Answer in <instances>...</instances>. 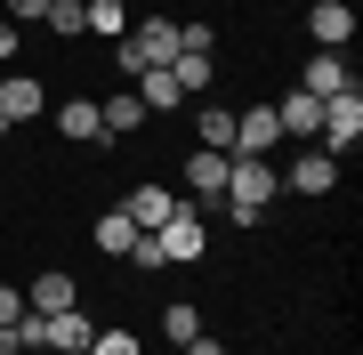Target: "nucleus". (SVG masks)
Masks as SVG:
<instances>
[{"mask_svg": "<svg viewBox=\"0 0 363 355\" xmlns=\"http://www.w3.org/2000/svg\"><path fill=\"white\" fill-rule=\"evenodd\" d=\"M194 331H202V299H169V307H162V339H169V347H186Z\"/></svg>", "mask_w": 363, "mask_h": 355, "instance_id": "obj_18", "label": "nucleus"}, {"mask_svg": "<svg viewBox=\"0 0 363 355\" xmlns=\"http://www.w3.org/2000/svg\"><path fill=\"white\" fill-rule=\"evenodd\" d=\"M49 33L57 40H89V9L81 0H49Z\"/></svg>", "mask_w": 363, "mask_h": 355, "instance_id": "obj_21", "label": "nucleus"}, {"mask_svg": "<svg viewBox=\"0 0 363 355\" xmlns=\"http://www.w3.org/2000/svg\"><path fill=\"white\" fill-rule=\"evenodd\" d=\"M16 49H25V33H16L9 16H0V65H16Z\"/></svg>", "mask_w": 363, "mask_h": 355, "instance_id": "obj_27", "label": "nucleus"}, {"mask_svg": "<svg viewBox=\"0 0 363 355\" xmlns=\"http://www.w3.org/2000/svg\"><path fill=\"white\" fill-rule=\"evenodd\" d=\"M274 121H283V137H315V130H323V97H307V89H291L283 106H274Z\"/></svg>", "mask_w": 363, "mask_h": 355, "instance_id": "obj_16", "label": "nucleus"}, {"mask_svg": "<svg viewBox=\"0 0 363 355\" xmlns=\"http://www.w3.org/2000/svg\"><path fill=\"white\" fill-rule=\"evenodd\" d=\"M25 307H33V315H65V307H81V283L65 275V266H49V275H33Z\"/></svg>", "mask_w": 363, "mask_h": 355, "instance_id": "obj_12", "label": "nucleus"}, {"mask_svg": "<svg viewBox=\"0 0 363 355\" xmlns=\"http://www.w3.org/2000/svg\"><path fill=\"white\" fill-rule=\"evenodd\" d=\"M315 137H323V154H331V162L347 154V145L363 137V89H339V97H323V130H315Z\"/></svg>", "mask_w": 363, "mask_h": 355, "instance_id": "obj_4", "label": "nucleus"}, {"mask_svg": "<svg viewBox=\"0 0 363 355\" xmlns=\"http://www.w3.org/2000/svg\"><path fill=\"white\" fill-rule=\"evenodd\" d=\"M274 145H283L274 106H242V113H234V154H267V162H274Z\"/></svg>", "mask_w": 363, "mask_h": 355, "instance_id": "obj_7", "label": "nucleus"}, {"mask_svg": "<svg viewBox=\"0 0 363 355\" xmlns=\"http://www.w3.org/2000/svg\"><path fill=\"white\" fill-rule=\"evenodd\" d=\"M0 16H9L16 33H25V25H49V0H0Z\"/></svg>", "mask_w": 363, "mask_h": 355, "instance_id": "obj_23", "label": "nucleus"}, {"mask_svg": "<svg viewBox=\"0 0 363 355\" xmlns=\"http://www.w3.org/2000/svg\"><path fill=\"white\" fill-rule=\"evenodd\" d=\"M186 186H194V210H218V194H226V154L194 145V154H186Z\"/></svg>", "mask_w": 363, "mask_h": 355, "instance_id": "obj_10", "label": "nucleus"}, {"mask_svg": "<svg viewBox=\"0 0 363 355\" xmlns=\"http://www.w3.org/2000/svg\"><path fill=\"white\" fill-rule=\"evenodd\" d=\"M16 323H25V291H16V283H0V339H9Z\"/></svg>", "mask_w": 363, "mask_h": 355, "instance_id": "obj_25", "label": "nucleus"}, {"mask_svg": "<svg viewBox=\"0 0 363 355\" xmlns=\"http://www.w3.org/2000/svg\"><path fill=\"white\" fill-rule=\"evenodd\" d=\"M0 355H25V347H9V339H0Z\"/></svg>", "mask_w": 363, "mask_h": 355, "instance_id": "obj_29", "label": "nucleus"}, {"mask_svg": "<svg viewBox=\"0 0 363 355\" xmlns=\"http://www.w3.org/2000/svg\"><path fill=\"white\" fill-rule=\"evenodd\" d=\"M178 210H186V202L169 194V186H154V178H145V186H130V202H121V218H130L138 235H154V226H169Z\"/></svg>", "mask_w": 363, "mask_h": 355, "instance_id": "obj_6", "label": "nucleus"}, {"mask_svg": "<svg viewBox=\"0 0 363 355\" xmlns=\"http://www.w3.org/2000/svg\"><path fill=\"white\" fill-rule=\"evenodd\" d=\"M169 57H178V16H138V25L113 40V65H121V81L154 73V65H169Z\"/></svg>", "mask_w": 363, "mask_h": 355, "instance_id": "obj_2", "label": "nucleus"}, {"mask_svg": "<svg viewBox=\"0 0 363 355\" xmlns=\"http://www.w3.org/2000/svg\"><path fill=\"white\" fill-rule=\"evenodd\" d=\"M154 242H162V259H169V266H194L202 250H210V218L194 210V202H186V210L169 218V226H154Z\"/></svg>", "mask_w": 363, "mask_h": 355, "instance_id": "obj_3", "label": "nucleus"}, {"mask_svg": "<svg viewBox=\"0 0 363 355\" xmlns=\"http://www.w3.org/2000/svg\"><path fill=\"white\" fill-rule=\"evenodd\" d=\"M307 40H315V49H347V40H355V9H347V0H315V9H307Z\"/></svg>", "mask_w": 363, "mask_h": 355, "instance_id": "obj_9", "label": "nucleus"}, {"mask_svg": "<svg viewBox=\"0 0 363 355\" xmlns=\"http://www.w3.org/2000/svg\"><path fill=\"white\" fill-rule=\"evenodd\" d=\"M178 49H194V57H218V33H210V25H178Z\"/></svg>", "mask_w": 363, "mask_h": 355, "instance_id": "obj_26", "label": "nucleus"}, {"mask_svg": "<svg viewBox=\"0 0 363 355\" xmlns=\"http://www.w3.org/2000/svg\"><path fill=\"white\" fill-rule=\"evenodd\" d=\"M178 355H226V347H218V339H210V331H194V339H186Z\"/></svg>", "mask_w": 363, "mask_h": 355, "instance_id": "obj_28", "label": "nucleus"}, {"mask_svg": "<svg viewBox=\"0 0 363 355\" xmlns=\"http://www.w3.org/2000/svg\"><path fill=\"white\" fill-rule=\"evenodd\" d=\"M130 89H138V106H145V113H178V106H186V89H178V73H169V65L138 73Z\"/></svg>", "mask_w": 363, "mask_h": 355, "instance_id": "obj_15", "label": "nucleus"}, {"mask_svg": "<svg viewBox=\"0 0 363 355\" xmlns=\"http://www.w3.org/2000/svg\"><path fill=\"white\" fill-rule=\"evenodd\" d=\"M81 9H89V33L97 40H121V33H130V9H121V0H81Z\"/></svg>", "mask_w": 363, "mask_h": 355, "instance_id": "obj_20", "label": "nucleus"}, {"mask_svg": "<svg viewBox=\"0 0 363 355\" xmlns=\"http://www.w3.org/2000/svg\"><path fill=\"white\" fill-rule=\"evenodd\" d=\"M298 89H307V97H339V89H355V73H347V57H339V49H315L307 73H298Z\"/></svg>", "mask_w": 363, "mask_h": 355, "instance_id": "obj_11", "label": "nucleus"}, {"mask_svg": "<svg viewBox=\"0 0 363 355\" xmlns=\"http://www.w3.org/2000/svg\"><path fill=\"white\" fill-rule=\"evenodd\" d=\"M89 355H145V339H138V331H97V339H89Z\"/></svg>", "mask_w": 363, "mask_h": 355, "instance_id": "obj_22", "label": "nucleus"}, {"mask_svg": "<svg viewBox=\"0 0 363 355\" xmlns=\"http://www.w3.org/2000/svg\"><path fill=\"white\" fill-rule=\"evenodd\" d=\"M49 113V89H40L33 73H0V137L16 130V121H40Z\"/></svg>", "mask_w": 363, "mask_h": 355, "instance_id": "obj_5", "label": "nucleus"}, {"mask_svg": "<svg viewBox=\"0 0 363 355\" xmlns=\"http://www.w3.org/2000/svg\"><path fill=\"white\" fill-rule=\"evenodd\" d=\"M274 194H283V170H274L267 154H226V218L234 226H259L267 210H274Z\"/></svg>", "mask_w": 363, "mask_h": 355, "instance_id": "obj_1", "label": "nucleus"}, {"mask_svg": "<svg viewBox=\"0 0 363 355\" xmlns=\"http://www.w3.org/2000/svg\"><path fill=\"white\" fill-rule=\"evenodd\" d=\"M49 113H57V130H65L73 145H113L105 121H97V97H65V106H49Z\"/></svg>", "mask_w": 363, "mask_h": 355, "instance_id": "obj_14", "label": "nucleus"}, {"mask_svg": "<svg viewBox=\"0 0 363 355\" xmlns=\"http://www.w3.org/2000/svg\"><path fill=\"white\" fill-rule=\"evenodd\" d=\"M130 266H138V275H162L169 259H162V242H154V235H138V242H130Z\"/></svg>", "mask_w": 363, "mask_h": 355, "instance_id": "obj_24", "label": "nucleus"}, {"mask_svg": "<svg viewBox=\"0 0 363 355\" xmlns=\"http://www.w3.org/2000/svg\"><path fill=\"white\" fill-rule=\"evenodd\" d=\"M194 137L210 145V154H234V113H226V106H202V113H194Z\"/></svg>", "mask_w": 363, "mask_h": 355, "instance_id": "obj_19", "label": "nucleus"}, {"mask_svg": "<svg viewBox=\"0 0 363 355\" xmlns=\"http://www.w3.org/2000/svg\"><path fill=\"white\" fill-rule=\"evenodd\" d=\"M97 121H105V137L121 145V137H138V130H145L154 113L138 106V89H113V97H97Z\"/></svg>", "mask_w": 363, "mask_h": 355, "instance_id": "obj_13", "label": "nucleus"}, {"mask_svg": "<svg viewBox=\"0 0 363 355\" xmlns=\"http://www.w3.org/2000/svg\"><path fill=\"white\" fill-rule=\"evenodd\" d=\"M89 242L105 250V259H130V242H138V226H130V218H121V210H105V218L89 226Z\"/></svg>", "mask_w": 363, "mask_h": 355, "instance_id": "obj_17", "label": "nucleus"}, {"mask_svg": "<svg viewBox=\"0 0 363 355\" xmlns=\"http://www.w3.org/2000/svg\"><path fill=\"white\" fill-rule=\"evenodd\" d=\"M73 355H89V347H73Z\"/></svg>", "mask_w": 363, "mask_h": 355, "instance_id": "obj_30", "label": "nucleus"}, {"mask_svg": "<svg viewBox=\"0 0 363 355\" xmlns=\"http://www.w3.org/2000/svg\"><path fill=\"white\" fill-rule=\"evenodd\" d=\"M339 186V162L323 154V145H315V154H298L291 170H283V194H298V202H315V194H331Z\"/></svg>", "mask_w": 363, "mask_h": 355, "instance_id": "obj_8", "label": "nucleus"}]
</instances>
